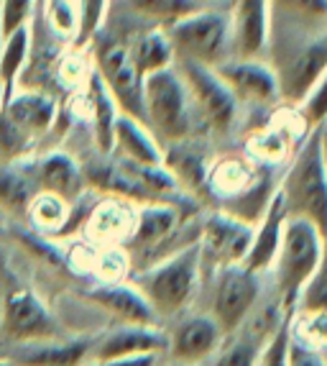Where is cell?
Returning a JSON list of instances; mask_svg holds the SVG:
<instances>
[{"instance_id": "1", "label": "cell", "mask_w": 327, "mask_h": 366, "mask_svg": "<svg viewBox=\"0 0 327 366\" xmlns=\"http://www.w3.org/2000/svg\"><path fill=\"white\" fill-rule=\"evenodd\" d=\"M128 282L144 295L159 325H169L184 312L197 307L202 290V264L200 246L189 244L169 257L159 259L151 267L139 269Z\"/></svg>"}, {"instance_id": "2", "label": "cell", "mask_w": 327, "mask_h": 366, "mask_svg": "<svg viewBox=\"0 0 327 366\" xmlns=\"http://www.w3.org/2000/svg\"><path fill=\"white\" fill-rule=\"evenodd\" d=\"M263 59L279 85L281 105H299L327 69V36L268 26Z\"/></svg>"}, {"instance_id": "3", "label": "cell", "mask_w": 327, "mask_h": 366, "mask_svg": "<svg viewBox=\"0 0 327 366\" xmlns=\"http://www.w3.org/2000/svg\"><path fill=\"white\" fill-rule=\"evenodd\" d=\"M144 126L161 149L197 136L205 139L189 90L174 64L144 77Z\"/></svg>"}, {"instance_id": "4", "label": "cell", "mask_w": 327, "mask_h": 366, "mask_svg": "<svg viewBox=\"0 0 327 366\" xmlns=\"http://www.w3.org/2000/svg\"><path fill=\"white\" fill-rule=\"evenodd\" d=\"M279 200L286 218L309 220L327 238V172L320 154V136L312 129L291 154L279 179Z\"/></svg>"}, {"instance_id": "5", "label": "cell", "mask_w": 327, "mask_h": 366, "mask_svg": "<svg viewBox=\"0 0 327 366\" xmlns=\"http://www.w3.org/2000/svg\"><path fill=\"white\" fill-rule=\"evenodd\" d=\"M174 67L187 85L205 139L218 152L220 147L228 149V144L238 141L243 131V108L233 98V92L212 67L182 59H174Z\"/></svg>"}, {"instance_id": "6", "label": "cell", "mask_w": 327, "mask_h": 366, "mask_svg": "<svg viewBox=\"0 0 327 366\" xmlns=\"http://www.w3.org/2000/svg\"><path fill=\"white\" fill-rule=\"evenodd\" d=\"M327 238L317 231L309 220L302 218H286L281 228V241L276 259L268 269V285L281 300V305L289 312H294L299 292L315 274L317 264L322 259Z\"/></svg>"}, {"instance_id": "7", "label": "cell", "mask_w": 327, "mask_h": 366, "mask_svg": "<svg viewBox=\"0 0 327 366\" xmlns=\"http://www.w3.org/2000/svg\"><path fill=\"white\" fill-rule=\"evenodd\" d=\"M59 105L41 90H13L0 105V162H24L54 129Z\"/></svg>"}, {"instance_id": "8", "label": "cell", "mask_w": 327, "mask_h": 366, "mask_svg": "<svg viewBox=\"0 0 327 366\" xmlns=\"http://www.w3.org/2000/svg\"><path fill=\"white\" fill-rule=\"evenodd\" d=\"M266 287V274H256L243 264L223 267L202 280L197 307L205 310L220 325L225 336H231L233 330H238V325L248 317L256 302L263 297Z\"/></svg>"}, {"instance_id": "9", "label": "cell", "mask_w": 327, "mask_h": 366, "mask_svg": "<svg viewBox=\"0 0 327 366\" xmlns=\"http://www.w3.org/2000/svg\"><path fill=\"white\" fill-rule=\"evenodd\" d=\"M166 36L174 49V59L218 67L231 59V19L228 11L197 8L166 26Z\"/></svg>"}, {"instance_id": "10", "label": "cell", "mask_w": 327, "mask_h": 366, "mask_svg": "<svg viewBox=\"0 0 327 366\" xmlns=\"http://www.w3.org/2000/svg\"><path fill=\"white\" fill-rule=\"evenodd\" d=\"M92 67L103 79L105 90L116 100L118 110L144 121V77L128 54V44L116 34L100 31L92 39Z\"/></svg>"}, {"instance_id": "11", "label": "cell", "mask_w": 327, "mask_h": 366, "mask_svg": "<svg viewBox=\"0 0 327 366\" xmlns=\"http://www.w3.org/2000/svg\"><path fill=\"white\" fill-rule=\"evenodd\" d=\"M67 336V330L49 310V305L34 290H8L0 305V348H19L29 343L54 341Z\"/></svg>"}, {"instance_id": "12", "label": "cell", "mask_w": 327, "mask_h": 366, "mask_svg": "<svg viewBox=\"0 0 327 366\" xmlns=\"http://www.w3.org/2000/svg\"><path fill=\"white\" fill-rule=\"evenodd\" d=\"M212 69L220 74V79L228 85L233 98L243 108V129L253 118H261V121L268 118V113L281 105L279 85H276V77H273L266 59H238V56H231V59H225L223 64Z\"/></svg>"}, {"instance_id": "13", "label": "cell", "mask_w": 327, "mask_h": 366, "mask_svg": "<svg viewBox=\"0 0 327 366\" xmlns=\"http://www.w3.org/2000/svg\"><path fill=\"white\" fill-rule=\"evenodd\" d=\"M253 238V226L246 220L228 215L218 208L202 210L200 218V264H202V280L210 277L223 267L243 264L246 254L251 249Z\"/></svg>"}, {"instance_id": "14", "label": "cell", "mask_w": 327, "mask_h": 366, "mask_svg": "<svg viewBox=\"0 0 327 366\" xmlns=\"http://www.w3.org/2000/svg\"><path fill=\"white\" fill-rule=\"evenodd\" d=\"M164 330H166V359L187 366H210L225 341L220 325L200 307L171 320L169 325H164Z\"/></svg>"}, {"instance_id": "15", "label": "cell", "mask_w": 327, "mask_h": 366, "mask_svg": "<svg viewBox=\"0 0 327 366\" xmlns=\"http://www.w3.org/2000/svg\"><path fill=\"white\" fill-rule=\"evenodd\" d=\"M141 354H166V330L161 325L113 323L92 333L87 366H103Z\"/></svg>"}, {"instance_id": "16", "label": "cell", "mask_w": 327, "mask_h": 366, "mask_svg": "<svg viewBox=\"0 0 327 366\" xmlns=\"http://www.w3.org/2000/svg\"><path fill=\"white\" fill-rule=\"evenodd\" d=\"M139 205L116 195H97L87 208L79 236L95 246H126L136 226Z\"/></svg>"}, {"instance_id": "17", "label": "cell", "mask_w": 327, "mask_h": 366, "mask_svg": "<svg viewBox=\"0 0 327 366\" xmlns=\"http://www.w3.org/2000/svg\"><path fill=\"white\" fill-rule=\"evenodd\" d=\"M261 167L251 162L243 149H220L215 152L207 169L205 197L207 208H223L241 197L258 179Z\"/></svg>"}, {"instance_id": "18", "label": "cell", "mask_w": 327, "mask_h": 366, "mask_svg": "<svg viewBox=\"0 0 327 366\" xmlns=\"http://www.w3.org/2000/svg\"><path fill=\"white\" fill-rule=\"evenodd\" d=\"M218 149L212 147L207 139H187L179 144H169L164 147L161 164L166 167L174 182L179 184L184 195L192 197L207 210V197H205V182H207V169Z\"/></svg>"}, {"instance_id": "19", "label": "cell", "mask_w": 327, "mask_h": 366, "mask_svg": "<svg viewBox=\"0 0 327 366\" xmlns=\"http://www.w3.org/2000/svg\"><path fill=\"white\" fill-rule=\"evenodd\" d=\"M79 297L87 305L95 307L108 317V325L113 323H139V325H159L151 307L144 300V295L131 282H92L90 287L79 290Z\"/></svg>"}, {"instance_id": "20", "label": "cell", "mask_w": 327, "mask_h": 366, "mask_svg": "<svg viewBox=\"0 0 327 366\" xmlns=\"http://www.w3.org/2000/svg\"><path fill=\"white\" fill-rule=\"evenodd\" d=\"M231 54L238 59H263L268 39V0H233Z\"/></svg>"}, {"instance_id": "21", "label": "cell", "mask_w": 327, "mask_h": 366, "mask_svg": "<svg viewBox=\"0 0 327 366\" xmlns=\"http://www.w3.org/2000/svg\"><path fill=\"white\" fill-rule=\"evenodd\" d=\"M34 182L41 192H54L67 202H77L87 192L82 164L67 152H49L29 162Z\"/></svg>"}, {"instance_id": "22", "label": "cell", "mask_w": 327, "mask_h": 366, "mask_svg": "<svg viewBox=\"0 0 327 366\" xmlns=\"http://www.w3.org/2000/svg\"><path fill=\"white\" fill-rule=\"evenodd\" d=\"M92 333L61 336L54 341L29 343L8 351V359L21 366H87Z\"/></svg>"}, {"instance_id": "23", "label": "cell", "mask_w": 327, "mask_h": 366, "mask_svg": "<svg viewBox=\"0 0 327 366\" xmlns=\"http://www.w3.org/2000/svg\"><path fill=\"white\" fill-rule=\"evenodd\" d=\"M110 157L131 162V164H161L164 149L154 134L144 126V121L121 113L113 129V152Z\"/></svg>"}, {"instance_id": "24", "label": "cell", "mask_w": 327, "mask_h": 366, "mask_svg": "<svg viewBox=\"0 0 327 366\" xmlns=\"http://www.w3.org/2000/svg\"><path fill=\"white\" fill-rule=\"evenodd\" d=\"M284 220H286L284 205H281L279 192H276L271 205L263 213V218L253 226V238H251L248 254L243 259V267H248L256 274H268V269H271L273 259H276V251H279Z\"/></svg>"}, {"instance_id": "25", "label": "cell", "mask_w": 327, "mask_h": 366, "mask_svg": "<svg viewBox=\"0 0 327 366\" xmlns=\"http://www.w3.org/2000/svg\"><path fill=\"white\" fill-rule=\"evenodd\" d=\"M268 26L327 36V0H268Z\"/></svg>"}, {"instance_id": "26", "label": "cell", "mask_w": 327, "mask_h": 366, "mask_svg": "<svg viewBox=\"0 0 327 366\" xmlns=\"http://www.w3.org/2000/svg\"><path fill=\"white\" fill-rule=\"evenodd\" d=\"M39 192L29 159L24 162H0V210L6 218H26L29 202Z\"/></svg>"}, {"instance_id": "27", "label": "cell", "mask_w": 327, "mask_h": 366, "mask_svg": "<svg viewBox=\"0 0 327 366\" xmlns=\"http://www.w3.org/2000/svg\"><path fill=\"white\" fill-rule=\"evenodd\" d=\"M123 41L128 44V54L134 59L141 77L174 64L171 41H169V36H166V31L159 29V26L136 31V34H131V36L123 39Z\"/></svg>"}, {"instance_id": "28", "label": "cell", "mask_w": 327, "mask_h": 366, "mask_svg": "<svg viewBox=\"0 0 327 366\" xmlns=\"http://www.w3.org/2000/svg\"><path fill=\"white\" fill-rule=\"evenodd\" d=\"M72 210L74 205L54 192H41L39 189L34 200L29 202L26 220H29L39 236H64L72 226Z\"/></svg>"}, {"instance_id": "29", "label": "cell", "mask_w": 327, "mask_h": 366, "mask_svg": "<svg viewBox=\"0 0 327 366\" xmlns=\"http://www.w3.org/2000/svg\"><path fill=\"white\" fill-rule=\"evenodd\" d=\"M192 11L197 8L189 0H123V16L136 21V29H166Z\"/></svg>"}, {"instance_id": "30", "label": "cell", "mask_w": 327, "mask_h": 366, "mask_svg": "<svg viewBox=\"0 0 327 366\" xmlns=\"http://www.w3.org/2000/svg\"><path fill=\"white\" fill-rule=\"evenodd\" d=\"M31 56V26L11 31L0 49V85L6 90V98L16 90V82L24 74Z\"/></svg>"}, {"instance_id": "31", "label": "cell", "mask_w": 327, "mask_h": 366, "mask_svg": "<svg viewBox=\"0 0 327 366\" xmlns=\"http://www.w3.org/2000/svg\"><path fill=\"white\" fill-rule=\"evenodd\" d=\"M289 333L297 346L327 356V312L294 310L289 317Z\"/></svg>"}, {"instance_id": "32", "label": "cell", "mask_w": 327, "mask_h": 366, "mask_svg": "<svg viewBox=\"0 0 327 366\" xmlns=\"http://www.w3.org/2000/svg\"><path fill=\"white\" fill-rule=\"evenodd\" d=\"M110 6H113V0H74V8H77V36H74L72 46L90 49L92 39L108 24Z\"/></svg>"}, {"instance_id": "33", "label": "cell", "mask_w": 327, "mask_h": 366, "mask_svg": "<svg viewBox=\"0 0 327 366\" xmlns=\"http://www.w3.org/2000/svg\"><path fill=\"white\" fill-rule=\"evenodd\" d=\"M44 21L49 31L61 41H72L77 36V8L74 0H44Z\"/></svg>"}, {"instance_id": "34", "label": "cell", "mask_w": 327, "mask_h": 366, "mask_svg": "<svg viewBox=\"0 0 327 366\" xmlns=\"http://www.w3.org/2000/svg\"><path fill=\"white\" fill-rule=\"evenodd\" d=\"M294 310L302 312H327V241L322 259L317 264L315 274L309 277V282L304 285V290L299 292V300Z\"/></svg>"}, {"instance_id": "35", "label": "cell", "mask_w": 327, "mask_h": 366, "mask_svg": "<svg viewBox=\"0 0 327 366\" xmlns=\"http://www.w3.org/2000/svg\"><path fill=\"white\" fill-rule=\"evenodd\" d=\"M289 317H286L284 323H281V328L268 338V343L263 346L258 359H256V366H289V351H291Z\"/></svg>"}, {"instance_id": "36", "label": "cell", "mask_w": 327, "mask_h": 366, "mask_svg": "<svg viewBox=\"0 0 327 366\" xmlns=\"http://www.w3.org/2000/svg\"><path fill=\"white\" fill-rule=\"evenodd\" d=\"M299 113H302L307 129H317L322 121H327V69L317 85L309 90V95L304 98V103L299 105Z\"/></svg>"}, {"instance_id": "37", "label": "cell", "mask_w": 327, "mask_h": 366, "mask_svg": "<svg viewBox=\"0 0 327 366\" xmlns=\"http://www.w3.org/2000/svg\"><path fill=\"white\" fill-rule=\"evenodd\" d=\"M36 11V0H0V24H3V34L21 29V26H31Z\"/></svg>"}, {"instance_id": "38", "label": "cell", "mask_w": 327, "mask_h": 366, "mask_svg": "<svg viewBox=\"0 0 327 366\" xmlns=\"http://www.w3.org/2000/svg\"><path fill=\"white\" fill-rule=\"evenodd\" d=\"M289 366H327V356L312 354V351H307V348L297 346V343L291 341Z\"/></svg>"}, {"instance_id": "39", "label": "cell", "mask_w": 327, "mask_h": 366, "mask_svg": "<svg viewBox=\"0 0 327 366\" xmlns=\"http://www.w3.org/2000/svg\"><path fill=\"white\" fill-rule=\"evenodd\" d=\"M194 8H212V11H228L233 0H189Z\"/></svg>"}, {"instance_id": "40", "label": "cell", "mask_w": 327, "mask_h": 366, "mask_svg": "<svg viewBox=\"0 0 327 366\" xmlns=\"http://www.w3.org/2000/svg\"><path fill=\"white\" fill-rule=\"evenodd\" d=\"M317 136H320V154H322V164H325L327 172V121H322L317 126Z\"/></svg>"}, {"instance_id": "41", "label": "cell", "mask_w": 327, "mask_h": 366, "mask_svg": "<svg viewBox=\"0 0 327 366\" xmlns=\"http://www.w3.org/2000/svg\"><path fill=\"white\" fill-rule=\"evenodd\" d=\"M8 274V259H6V251H3V246H0V277Z\"/></svg>"}, {"instance_id": "42", "label": "cell", "mask_w": 327, "mask_h": 366, "mask_svg": "<svg viewBox=\"0 0 327 366\" xmlns=\"http://www.w3.org/2000/svg\"><path fill=\"white\" fill-rule=\"evenodd\" d=\"M159 366H187V364H179V361H171V359H166V356H164V361Z\"/></svg>"}, {"instance_id": "43", "label": "cell", "mask_w": 327, "mask_h": 366, "mask_svg": "<svg viewBox=\"0 0 327 366\" xmlns=\"http://www.w3.org/2000/svg\"><path fill=\"white\" fill-rule=\"evenodd\" d=\"M3 41H6V34H3V24H0V49H3Z\"/></svg>"}, {"instance_id": "44", "label": "cell", "mask_w": 327, "mask_h": 366, "mask_svg": "<svg viewBox=\"0 0 327 366\" xmlns=\"http://www.w3.org/2000/svg\"><path fill=\"white\" fill-rule=\"evenodd\" d=\"M3 100H6V90H3V85H0V105H3Z\"/></svg>"}, {"instance_id": "45", "label": "cell", "mask_w": 327, "mask_h": 366, "mask_svg": "<svg viewBox=\"0 0 327 366\" xmlns=\"http://www.w3.org/2000/svg\"><path fill=\"white\" fill-rule=\"evenodd\" d=\"M0 366H11V361H3V359H0Z\"/></svg>"}, {"instance_id": "46", "label": "cell", "mask_w": 327, "mask_h": 366, "mask_svg": "<svg viewBox=\"0 0 327 366\" xmlns=\"http://www.w3.org/2000/svg\"><path fill=\"white\" fill-rule=\"evenodd\" d=\"M3 220H6V215H3V210H0V223H3Z\"/></svg>"}]
</instances>
